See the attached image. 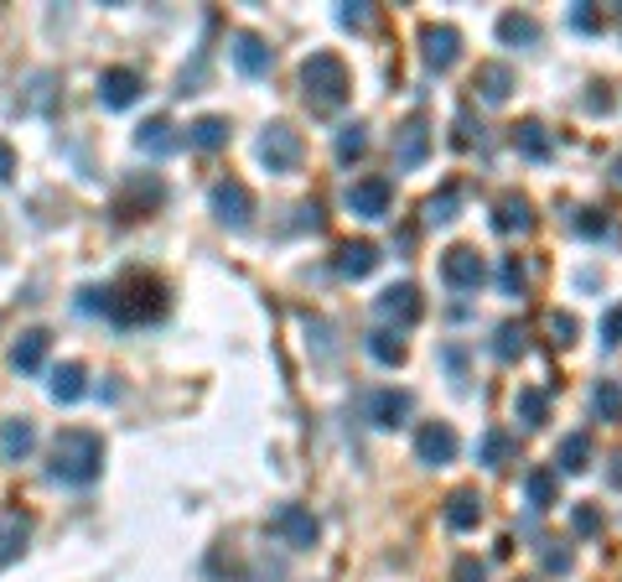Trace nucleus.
Listing matches in <instances>:
<instances>
[{
	"mask_svg": "<svg viewBox=\"0 0 622 582\" xmlns=\"http://www.w3.org/2000/svg\"><path fill=\"white\" fill-rule=\"evenodd\" d=\"M47 473H53L58 483H68V489H89V483L104 473V437L89 432V426H68V432H58Z\"/></svg>",
	"mask_w": 622,
	"mask_h": 582,
	"instance_id": "obj_1",
	"label": "nucleus"
},
{
	"mask_svg": "<svg viewBox=\"0 0 622 582\" xmlns=\"http://www.w3.org/2000/svg\"><path fill=\"white\" fill-rule=\"evenodd\" d=\"M161 312H166V286L156 282V276H146V271H130L115 286H104V318L119 322V328L156 322Z\"/></svg>",
	"mask_w": 622,
	"mask_h": 582,
	"instance_id": "obj_2",
	"label": "nucleus"
},
{
	"mask_svg": "<svg viewBox=\"0 0 622 582\" xmlns=\"http://www.w3.org/2000/svg\"><path fill=\"white\" fill-rule=\"evenodd\" d=\"M301 89H307L311 115H337L348 100V68L337 53H311L301 62Z\"/></svg>",
	"mask_w": 622,
	"mask_h": 582,
	"instance_id": "obj_3",
	"label": "nucleus"
},
{
	"mask_svg": "<svg viewBox=\"0 0 622 582\" xmlns=\"http://www.w3.org/2000/svg\"><path fill=\"white\" fill-rule=\"evenodd\" d=\"M270 530L291 546V551H311V546L322 541V525H316V515H311L307 504H275Z\"/></svg>",
	"mask_w": 622,
	"mask_h": 582,
	"instance_id": "obj_4",
	"label": "nucleus"
},
{
	"mask_svg": "<svg viewBox=\"0 0 622 582\" xmlns=\"http://www.w3.org/2000/svg\"><path fill=\"white\" fill-rule=\"evenodd\" d=\"M208 203H214L218 224H229V229H244V224H250V214H254V193H250V187H244L239 178L214 182V193H208Z\"/></svg>",
	"mask_w": 622,
	"mask_h": 582,
	"instance_id": "obj_5",
	"label": "nucleus"
},
{
	"mask_svg": "<svg viewBox=\"0 0 622 582\" xmlns=\"http://www.w3.org/2000/svg\"><path fill=\"white\" fill-rule=\"evenodd\" d=\"M441 282L451 286V292H477V286L487 282V265L477 250H466V244H451L447 255H441Z\"/></svg>",
	"mask_w": 622,
	"mask_h": 582,
	"instance_id": "obj_6",
	"label": "nucleus"
},
{
	"mask_svg": "<svg viewBox=\"0 0 622 582\" xmlns=\"http://www.w3.org/2000/svg\"><path fill=\"white\" fill-rule=\"evenodd\" d=\"M260 161H265L270 172H296V167H301V136H296L291 125H270V130L260 136Z\"/></svg>",
	"mask_w": 622,
	"mask_h": 582,
	"instance_id": "obj_7",
	"label": "nucleus"
},
{
	"mask_svg": "<svg viewBox=\"0 0 622 582\" xmlns=\"http://www.w3.org/2000/svg\"><path fill=\"white\" fill-rule=\"evenodd\" d=\"M140 89H146V79L136 68H104L99 73V104L104 110H130L140 100Z\"/></svg>",
	"mask_w": 622,
	"mask_h": 582,
	"instance_id": "obj_8",
	"label": "nucleus"
},
{
	"mask_svg": "<svg viewBox=\"0 0 622 582\" xmlns=\"http://www.w3.org/2000/svg\"><path fill=\"white\" fill-rule=\"evenodd\" d=\"M389 198H394L389 178H364V182H353V187H348V208L358 214V219H384Z\"/></svg>",
	"mask_w": 622,
	"mask_h": 582,
	"instance_id": "obj_9",
	"label": "nucleus"
},
{
	"mask_svg": "<svg viewBox=\"0 0 622 582\" xmlns=\"http://www.w3.org/2000/svg\"><path fill=\"white\" fill-rule=\"evenodd\" d=\"M229 53H233V68H239V73H250V79H265V73L275 68L270 42H265V37H254V32H239Z\"/></svg>",
	"mask_w": 622,
	"mask_h": 582,
	"instance_id": "obj_10",
	"label": "nucleus"
},
{
	"mask_svg": "<svg viewBox=\"0 0 622 582\" xmlns=\"http://www.w3.org/2000/svg\"><path fill=\"white\" fill-rule=\"evenodd\" d=\"M161 198H166L161 178H130V187H125V193H119V203H115V214H119V219H140V214L161 208Z\"/></svg>",
	"mask_w": 622,
	"mask_h": 582,
	"instance_id": "obj_11",
	"label": "nucleus"
},
{
	"mask_svg": "<svg viewBox=\"0 0 622 582\" xmlns=\"http://www.w3.org/2000/svg\"><path fill=\"white\" fill-rule=\"evenodd\" d=\"M32 447H37L32 416H5V422H0V463H26Z\"/></svg>",
	"mask_w": 622,
	"mask_h": 582,
	"instance_id": "obj_12",
	"label": "nucleus"
},
{
	"mask_svg": "<svg viewBox=\"0 0 622 582\" xmlns=\"http://www.w3.org/2000/svg\"><path fill=\"white\" fill-rule=\"evenodd\" d=\"M32 541V515L26 510H0V567H11Z\"/></svg>",
	"mask_w": 622,
	"mask_h": 582,
	"instance_id": "obj_13",
	"label": "nucleus"
},
{
	"mask_svg": "<svg viewBox=\"0 0 622 582\" xmlns=\"http://www.w3.org/2000/svg\"><path fill=\"white\" fill-rule=\"evenodd\" d=\"M421 42H426V62L436 73H447L451 62L462 58V32H457V26H426Z\"/></svg>",
	"mask_w": 622,
	"mask_h": 582,
	"instance_id": "obj_14",
	"label": "nucleus"
},
{
	"mask_svg": "<svg viewBox=\"0 0 622 582\" xmlns=\"http://www.w3.org/2000/svg\"><path fill=\"white\" fill-rule=\"evenodd\" d=\"M426 151H430V130H426V121H421V115L394 130V161H400L405 172H410V167H421V161H426Z\"/></svg>",
	"mask_w": 622,
	"mask_h": 582,
	"instance_id": "obj_15",
	"label": "nucleus"
},
{
	"mask_svg": "<svg viewBox=\"0 0 622 582\" xmlns=\"http://www.w3.org/2000/svg\"><path fill=\"white\" fill-rule=\"evenodd\" d=\"M379 312H384L389 322H400V328H410V322H421V312H426V301H421V292H415V286H389L384 297H379Z\"/></svg>",
	"mask_w": 622,
	"mask_h": 582,
	"instance_id": "obj_16",
	"label": "nucleus"
},
{
	"mask_svg": "<svg viewBox=\"0 0 622 582\" xmlns=\"http://www.w3.org/2000/svg\"><path fill=\"white\" fill-rule=\"evenodd\" d=\"M136 146L146 157H172L176 146H182V136H176V125L166 121V115H151V121L136 130Z\"/></svg>",
	"mask_w": 622,
	"mask_h": 582,
	"instance_id": "obj_17",
	"label": "nucleus"
},
{
	"mask_svg": "<svg viewBox=\"0 0 622 582\" xmlns=\"http://www.w3.org/2000/svg\"><path fill=\"white\" fill-rule=\"evenodd\" d=\"M415 453H421V463H451V458H457V432H451L447 422L421 426V437H415Z\"/></svg>",
	"mask_w": 622,
	"mask_h": 582,
	"instance_id": "obj_18",
	"label": "nucleus"
},
{
	"mask_svg": "<svg viewBox=\"0 0 622 582\" xmlns=\"http://www.w3.org/2000/svg\"><path fill=\"white\" fill-rule=\"evenodd\" d=\"M47 349H53V333H47V328H26L16 339V349H11V364H16L21 375H37L42 360H47Z\"/></svg>",
	"mask_w": 622,
	"mask_h": 582,
	"instance_id": "obj_19",
	"label": "nucleus"
},
{
	"mask_svg": "<svg viewBox=\"0 0 622 582\" xmlns=\"http://www.w3.org/2000/svg\"><path fill=\"white\" fill-rule=\"evenodd\" d=\"M89 375H83V364H58V369H53V380H47V396H53V401L58 406H73V401H83V390H89Z\"/></svg>",
	"mask_w": 622,
	"mask_h": 582,
	"instance_id": "obj_20",
	"label": "nucleus"
},
{
	"mask_svg": "<svg viewBox=\"0 0 622 582\" xmlns=\"http://www.w3.org/2000/svg\"><path fill=\"white\" fill-rule=\"evenodd\" d=\"M373 265H379V250H373L369 240L343 244V250H337V276H348V282H364Z\"/></svg>",
	"mask_w": 622,
	"mask_h": 582,
	"instance_id": "obj_21",
	"label": "nucleus"
},
{
	"mask_svg": "<svg viewBox=\"0 0 622 582\" xmlns=\"http://www.w3.org/2000/svg\"><path fill=\"white\" fill-rule=\"evenodd\" d=\"M187 146L193 151H218V146H229V121L223 115H203V121L187 125Z\"/></svg>",
	"mask_w": 622,
	"mask_h": 582,
	"instance_id": "obj_22",
	"label": "nucleus"
},
{
	"mask_svg": "<svg viewBox=\"0 0 622 582\" xmlns=\"http://www.w3.org/2000/svg\"><path fill=\"white\" fill-rule=\"evenodd\" d=\"M369 411H373V426H405L410 390H379V396L369 401Z\"/></svg>",
	"mask_w": 622,
	"mask_h": 582,
	"instance_id": "obj_23",
	"label": "nucleus"
},
{
	"mask_svg": "<svg viewBox=\"0 0 622 582\" xmlns=\"http://www.w3.org/2000/svg\"><path fill=\"white\" fill-rule=\"evenodd\" d=\"M483 521V500H477V489H457L447 500V525L451 530H472V525Z\"/></svg>",
	"mask_w": 622,
	"mask_h": 582,
	"instance_id": "obj_24",
	"label": "nucleus"
},
{
	"mask_svg": "<svg viewBox=\"0 0 622 582\" xmlns=\"http://www.w3.org/2000/svg\"><path fill=\"white\" fill-rule=\"evenodd\" d=\"M477 89H483V100L504 104L508 89H514V68H504V62H483V68H477Z\"/></svg>",
	"mask_w": 622,
	"mask_h": 582,
	"instance_id": "obj_25",
	"label": "nucleus"
},
{
	"mask_svg": "<svg viewBox=\"0 0 622 582\" xmlns=\"http://www.w3.org/2000/svg\"><path fill=\"white\" fill-rule=\"evenodd\" d=\"M493 224H498L504 235H514V229L525 235L529 224H534V219H529V198H519V193H508V198L498 203V219H493Z\"/></svg>",
	"mask_w": 622,
	"mask_h": 582,
	"instance_id": "obj_26",
	"label": "nucleus"
},
{
	"mask_svg": "<svg viewBox=\"0 0 622 582\" xmlns=\"http://www.w3.org/2000/svg\"><path fill=\"white\" fill-rule=\"evenodd\" d=\"M514 146H519V151H525V157H550V136H544V125L540 121H525L519 125V130H514Z\"/></svg>",
	"mask_w": 622,
	"mask_h": 582,
	"instance_id": "obj_27",
	"label": "nucleus"
},
{
	"mask_svg": "<svg viewBox=\"0 0 622 582\" xmlns=\"http://www.w3.org/2000/svg\"><path fill=\"white\" fill-rule=\"evenodd\" d=\"M498 37H504V42H540V21L508 11V16L498 21Z\"/></svg>",
	"mask_w": 622,
	"mask_h": 582,
	"instance_id": "obj_28",
	"label": "nucleus"
},
{
	"mask_svg": "<svg viewBox=\"0 0 622 582\" xmlns=\"http://www.w3.org/2000/svg\"><path fill=\"white\" fill-rule=\"evenodd\" d=\"M591 406H597V416H602V422H618V416H622V380H602V385H597Z\"/></svg>",
	"mask_w": 622,
	"mask_h": 582,
	"instance_id": "obj_29",
	"label": "nucleus"
},
{
	"mask_svg": "<svg viewBox=\"0 0 622 582\" xmlns=\"http://www.w3.org/2000/svg\"><path fill=\"white\" fill-rule=\"evenodd\" d=\"M586 458H591V442H586L581 432H571V437L561 442V468L565 473H586Z\"/></svg>",
	"mask_w": 622,
	"mask_h": 582,
	"instance_id": "obj_30",
	"label": "nucleus"
},
{
	"mask_svg": "<svg viewBox=\"0 0 622 582\" xmlns=\"http://www.w3.org/2000/svg\"><path fill=\"white\" fill-rule=\"evenodd\" d=\"M525 489H529V504H534V510H550V504H555V473H550V468H534Z\"/></svg>",
	"mask_w": 622,
	"mask_h": 582,
	"instance_id": "obj_31",
	"label": "nucleus"
},
{
	"mask_svg": "<svg viewBox=\"0 0 622 582\" xmlns=\"http://www.w3.org/2000/svg\"><path fill=\"white\" fill-rule=\"evenodd\" d=\"M369 354L379 364H400L405 360V343H400V333H369Z\"/></svg>",
	"mask_w": 622,
	"mask_h": 582,
	"instance_id": "obj_32",
	"label": "nucleus"
},
{
	"mask_svg": "<svg viewBox=\"0 0 622 582\" xmlns=\"http://www.w3.org/2000/svg\"><path fill=\"white\" fill-rule=\"evenodd\" d=\"M508 458H514V437H508V432H487L483 437V463L487 468H504Z\"/></svg>",
	"mask_w": 622,
	"mask_h": 582,
	"instance_id": "obj_33",
	"label": "nucleus"
},
{
	"mask_svg": "<svg viewBox=\"0 0 622 582\" xmlns=\"http://www.w3.org/2000/svg\"><path fill=\"white\" fill-rule=\"evenodd\" d=\"M493 349H498V360H519V354H525V328H519V322H504Z\"/></svg>",
	"mask_w": 622,
	"mask_h": 582,
	"instance_id": "obj_34",
	"label": "nucleus"
},
{
	"mask_svg": "<svg viewBox=\"0 0 622 582\" xmlns=\"http://www.w3.org/2000/svg\"><path fill=\"white\" fill-rule=\"evenodd\" d=\"M208 582H244V572L233 567V557L218 546V551H208Z\"/></svg>",
	"mask_w": 622,
	"mask_h": 582,
	"instance_id": "obj_35",
	"label": "nucleus"
},
{
	"mask_svg": "<svg viewBox=\"0 0 622 582\" xmlns=\"http://www.w3.org/2000/svg\"><path fill=\"white\" fill-rule=\"evenodd\" d=\"M514 411H519L529 426H540L544 422V390H519V396H514Z\"/></svg>",
	"mask_w": 622,
	"mask_h": 582,
	"instance_id": "obj_36",
	"label": "nucleus"
},
{
	"mask_svg": "<svg viewBox=\"0 0 622 582\" xmlns=\"http://www.w3.org/2000/svg\"><path fill=\"white\" fill-rule=\"evenodd\" d=\"M364 146H369V136H364V125H348V130L337 136V161L364 157Z\"/></svg>",
	"mask_w": 622,
	"mask_h": 582,
	"instance_id": "obj_37",
	"label": "nucleus"
},
{
	"mask_svg": "<svg viewBox=\"0 0 622 582\" xmlns=\"http://www.w3.org/2000/svg\"><path fill=\"white\" fill-rule=\"evenodd\" d=\"M451 208H457V187H447V193H436V198L426 203V219L430 224H447V219H457Z\"/></svg>",
	"mask_w": 622,
	"mask_h": 582,
	"instance_id": "obj_38",
	"label": "nucleus"
},
{
	"mask_svg": "<svg viewBox=\"0 0 622 582\" xmlns=\"http://www.w3.org/2000/svg\"><path fill=\"white\" fill-rule=\"evenodd\" d=\"M576 229H581L586 240H602V235L612 229V224H607V214H597V208H581V219H576Z\"/></svg>",
	"mask_w": 622,
	"mask_h": 582,
	"instance_id": "obj_39",
	"label": "nucleus"
},
{
	"mask_svg": "<svg viewBox=\"0 0 622 582\" xmlns=\"http://www.w3.org/2000/svg\"><path fill=\"white\" fill-rule=\"evenodd\" d=\"M571 525H576L581 536H591V530H602V510H597V504H576V515H571Z\"/></svg>",
	"mask_w": 622,
	"mask_h": 582,
	"instance_id": "obj_40",
	"label": "nucleus"
},
{
	"mask_svg": "<svg viewBox=\"0 0 622 582\" xmlns=\"http://www.w3.org/2000/svg\"><path fill=\"white\" fill-rule=\"evenodd\" d=\"M571 21H576L581 32H602V16H597L591 5H576V11H571Z\"/></svg>",
	"mask_w": 622,
	"mask_h": 582,
	"instance_id": "obj_41",
	"label": "nucleus"
},
{
	"mask_svg": "<svg viewBox=\"0 0 622 582\" xmlns=\"http://www.w3.org/2000/svg\"><path fill=\"white\" fill-rule=\"evenodd\" d=\"M483 578H487L483 562H472V557H462V562H457V582H483Z\"/></svg>",
	"mask_w": 622,
	"mask_h": 582,
	"instance_id": "obj_42",
	"label": "nucleus"
},
{
	"mask_svg": "<svg viewBox=\"0 0 622 582\" xmlns=\"http://www.w3.org/2000/svg\"><path fill=\"white\" fill-rule=\"evenodd\" d=\"M602 343H622V307H612L602 322Z\"/></svg>",
	"mask_w": 622,
	"mask_h": 582,
	"instance_id": "obj_43",
	"label": "nucleus"
},
{
	"mask_svg": "<svg viewBox=\"0 0 622 582\" xmlns=\"http://www.w3.org/2000/svg\"><path fill=\"white\" fill-rule=\"evenodd\" d=\"M16 178V151H11V141H0V182Z\"/></svg>",
	"mask_w": 622,
	"mask_h": 582,
	"instance_id": "obj_44",
	"label": "nucleus"
},
{
	"mask_svg": "<svg viewBox=\"0 0 622 582\" xmlns=\"http://www.w3.org/2000/svg\"><path fill=\"white\" fill-rule=\"evenodd\" d=\"M519 286H525V271H519V261L508 255L504 261V292H519Z\"/></svg>",
	"mask_w": 622,
	"mask_h": 582,
	"instance_id": "obj_45",
	"label": "nucleus"
},
{
	"mask_svg": "<svg viewBox=\"0 0 622 582\" xmlns=\"http://www.w3.org/2000/svg\"><path fill=\"white\" fill-rule=\"evenodd\" d=\"M550 328H555V339H561V343H571V333H576V318L555 312V318H550Z\"/></svg>",
	"mask_w": 622,
	"mask_h": 582,
	"instance_id": "obj_46",
	"label": "nucleus"
},
{
	"mask_svg": "<svg viewBox=\"0 0 622 582\" xmlns=\"http://www.w3.org/2000/svg\"><path fill=\"white\" fill-rule=\"evenodd\" d=\"M544 567H550V572H565V567H571V551H544Z\"/></svg>",
	"mask_w": 622,
	"mask_h": 582,
	"instance_id": "obj_47",
	"label": "nucleus"
},
{
	"mask_svg": "<svg viewBox=\"0 0 622 582\" xmlns=\"http://www.w3.org/2000/svg\"><path fill=\"white\" fill-rule=\"evenodd\" d=\"M364 21H369V11H364V5H348V11H343V26H364Z\"/></svg>",
	"mask_w": 622,
	"mask_h": 582,
	"instance_id": "obj_48",
	"label": "nucleus"
},
{
	"mask_svg": "<svg viewBox=\"0 0 622 582\" xmlns=\"http://www.w3.org/2000/svg\"><path fill=\"white\" fill-rule=\"evenodd\" d=\"M612 463H618V468H612V483H622V458H612Z\"/></svg>",
	"mask_w": 622,
	"mask_h": 582,
	"instance_id": "obj_49",
	"label": "nucleus"
},
{
	"mask_svg": "<svg viewBox=\"0 0 622 582\" xmlns=\"http://www.w3.org/2000/svg\"><path fill=\"white\" fill-rule=\"evenodd\" d=\"M612 178H618V182H622V157H618V161H612Z\"/></svg>",
	"mask_w": 622,
	"mask_h": 582,
	"instance_id": "obj_50",
	"label": "nucleus"
}]
</instances>
